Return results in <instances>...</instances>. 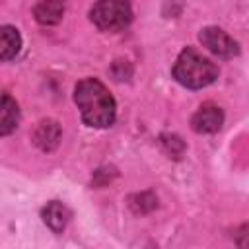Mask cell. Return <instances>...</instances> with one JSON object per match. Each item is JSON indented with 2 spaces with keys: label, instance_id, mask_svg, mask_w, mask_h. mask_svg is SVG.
Here are the masks:
<instances>
[{
  "label": "cell",
  "instance_id": "cell-6",
  "mask_svg": "<svg viewBox=\"0 0 249 249\" xmlns=\"http://www.w3.org/2000/svg\"><path fill=\"white\" fill-rule=\"evenodd\" d=\"M19 121V109L12 95L0 93V136H6L16 130Z\"/></svg>",
  "mask_w": 249,
  "mask_h": 249
},
{
  "label": "cell",
  "instance_id": "cell-9",
  "mask_svg": "<svg viewBox=\"0 0 249 249\" xmlns=\"http://www.w3.org/2000/svg\"><path fill=\"white\" fill-rule=\"evenodd\" d=\"M33 138H35V144H37L41 150L49 152V150H53V148L58 144L60 128H58V124H56L54 121H43V123L37 126Z\"/></svg>",
  "mask_w": 249,
  "mask_h": 249
},
{
  "label": "cell",
  "instance_id": "cell-5",
  "mask_svg": "<svg viewBox=\"0 0 249 249\" xmlns=\"http://www.w3.org/2000/svg\"><path fill=\"white\" fill-rule=\"evenodd\" d=\"M224 123V113L214 103H204L195 115H193V130L198 134H210L216 132Z\"/></svg>",
  "mask_w": 249,
  "mask_h": 249
},
{
  "label": "cell",
  "instance_id": "cell-8",
  "mask_svg": "<svg viewBox=\"0 0 249 249\" xmlns=\"http://www.w3.org/2000/svg\"><path fill=\"white\" fill-rule=\"evenodd\" d=\"M33 14L41 25H54L64 14V0H41Z\"/></svg>",
  "mask_w": 249,
  "mask_h": 249
},
{
  "label": "cell",
  "instance_id": "cell-4",
  "mask_svg": "<svg viewBox=\"0 0 249 249\" xmlns=\"http://www.w3.org/2000/svg\"><path fill=\"white\" fill-rule=\"evenodd\" d=\"M200 43L220 58H231L239 53L237 43L220 27H204L200 31Z\"/></svg>",
  "mask_w": 249,
  "mask_h": 249
},
{
  "label": "cell",
  "instance_id": "cell-10",
  "mask_svg": "<svg viewBox=\"0 0 249 249\" xmlns=\"http://www.w3.org/2000/svg\"><path fill=\"white\" fill-rule=\"evenodd\" d=\"M19 45H21V39L18 29L10 25H0V62L14 58L19 51Z\"/></svg>",
  "mask_w": 249,
  "mask_h": 249
},
{
  "label": "cell",
  "instance_id": "cell-1",
  "mask_svg": "<svg viewBox=\"0 0 249 249\" xmlns=\"http://www.w3.org/2000/svg\"><path fill=\"white\" fill-rule=\"evenodd\" d=\"M74 101L86 124L95 128H105L113 124L115 113H117L115 99L99 80L86 78L78 82L74 89Z\"/></svg>",
  "mask_w": 249,
  "mask_h": 249
},
{
  "label": "cell",
  "instance_id": "cell-3",
  "mask_svg": "<svg viewBox=\"0 0 249 249\" xmlns=\"http://www.w3.org/2000/svg\"><path fill=\"white\" fill-rule=\"evenodd\" d=\"M89 16L101 31H119L130 23L132 10L128 0H97Z\"/></svg>",
  "mask_w": 249,
  "mask_h": 249
},
{
  "label": "cell",
  "instance_id": "cell-7",
  "mask_svg": "<svg viewBox=\"0 0 249 249\" xmlns=\"http://www.w3.org/2000/svg\"><path fill=\"white\" fill-rule=\"evenodd\" d=\"M43 220H45V224H47L53 231L60 233V231L66 228L68 220H70V210H68L62 202L53 200V202H49V204L43 208Z\"/></svg>",
  "mask_w": 249,
  "mask_h": 249
},
{
  "label": "cell",
  "instance_id": "cell-2",
  "mask_svg": "<svg viewBox=\"0 0 249 249\" xmlns=\"http://www.w3.org/2000/svg\"><path fill=\"white\" fill-rule=\"evenodd\" d=\"M173 78L185 88L198 89L218 78V66L193 47H187L181 51L173 64Z\"/></svg>",
  "mask_w": 249,
  "mask_h": 249
}]
</instances>
